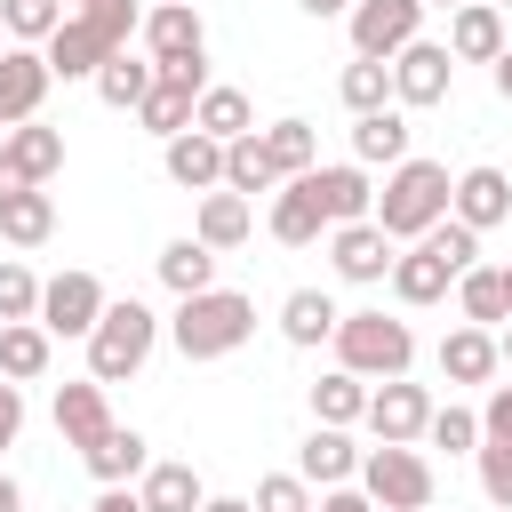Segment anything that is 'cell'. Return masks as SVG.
<instances>
[{
	"label": "cell",
	"instance_id": "1",
	"mask_svg": "<svg viewBox=\"0 0 512 512\" xmlns=\"http://www.w3.org/2000/svg\"><path fill=\"white\" fill-rule=\"evenodd\" d=\"M448 184H456V176H448L440 160H416V152H408V160L384 168V192H376L368 216L384 224V240H424V232L448 216Z\"/></svg>",
	"mask_w": 512,
	"mask_h": 512
},
{
	"label": "cell",
	"instance_id": "2",
	"mask_svg": "<svg viewBox=\"0 0 512 512\" xmlns=\"http://www.w3.org/2000/svg\"><path fill=\"white\" fill-rule=\"evenodd\" d=\"M128 32H136V0L72 8V16L40 40V56H48V72H56V80H96V64H104L112 48H128Z\"/></svg>",
	"mask_w": 512,
	"mask_h": 512
},
{
	"label": "cell",
	"instance_id": "3",
	"mask_svg": "<svg viewBox=\"0 0 512 512\" xmlns=\"http://www.w3.org/2000/svg\"><path fill=\"white\" fill-rule=\"evenodd\" d=\"M176 352L184 360H224L256 336V304L240 288H200V296H176V320H168Z\"/></svg>",
	"mask_w": 512,
	"mask_h": 512
},
{
	"label": "cell",
	"instance_id": "4",
	"mask_svg": "<svg viewBox=\"0 0 512 512\" xmlns=\"http://www.w3.org/2000/svg\"><path fill=\"white\" fill-rule=\"evenodd\" d=\"M152 344H160V320H152L136 296H120V304H104L96 328H88V376H96V384H128V376L152 360Z\"/></svg>",
	"mask_w": 512,
	"mask_h": 512
},
{
	"label": "cell",
	"instance_id": "5",
	"mask_svg": "<svg viewBox=\"0 0 512 512\" xmlns=\"http://www.w3.org/2000/svg\"><path fill=\"white\" fill-rule=\"evenodd\" d=\"M408 360H416L408 320H392V312H336V368L384 384V376H408Z\"/></svg>",
	"mask_w": 512,
	"mask_h": 512
},
{
	"label": "cell",
	"instance_id": "6",
	"mask_svg": "<svg viewBox=\"0 0 512 512\" xmlns=\"http://www.w3.org/2000/svg\"><path fill=\"white\" fill-rule=\"evenodd\" d=\"M360 496L376 512H424L432 504V464L416 456V440H376L360 448Z\"/></svg>",
	"mask_w": 512,
	"mask_h": 512
},
{
	"label": "cell",
	"instance_id": "7",
	"mask_svg": "<svg viewBox=\"0 0 512 512\" xmlns=\"http://www.w3.org/2000/svg\"><path fill=\"white\" fill-rule=\"evenodd\" d=\"M200 88H208V56H184V64H152V88H144V104H136V120L168 144V136H184L192 128V104H200Z\"/></svg>",
	"mask_w": 512,
	"mask_h": 512
},
{
	"label": "cell",
	"instance_id": "8",
	"mask_svg": "<svg viewBox=\"0 0 512 512\" xmlns=\"http://www.w3.org/2000/svg\"><path fill=\"white\" fill-rule=\"evenodd\" d=\"M448 80H456V56H448V40H408L400 56H392V104L400 112H424V104H448Z\"/></svg>",
	"mask_w": 512,
	"mask_h": 512
},
{
	"label": "cell",
	"instance_id": "9",
	"mask_svg": "<svg viewBox=\"0 0 512 512\" xmlns=\"http://www.w3.org/2000/svg\"><path fill=\"white\" fill-rule=\"evenodd\" d=\"M104 304H112V296H104L96 272H56V280H40V312H32V320H40L48 336H88Z\"/></svg>",
	"mask_w": 512,
	"mask_h": 512
},
{
	"label": "cell",
	"instance_id": "10",
	"mask_svg": "<svg viewBox=\"0 0 512 512\" xmlns=\"http://www.w3.org/2000/svg\"><path fill=\"white\" fill-rule=\"evenodd\" d=\"M352 56H400L408 40H416V24H424V0H352Z\"/></svg>",
	"mask_w": 512,
	"mask_h": 512
},
{
	"label": "cell",
	"instance_id": "11",
	"mask_svg": "<svg viewBox=\"0 0 512 512\" xmlns=\"http://www.w3.org/2000/svg\"><path fill=\"white\" fill-rule=\"evenodd\" d=\"M136 32H144V56H152V64L208 56V32H200V8H192V0H152V8L136 16Z\"/></svg>",
	"mask_w": 512,
	"mask_h": 512
},
{
	"label": "cell",
	"instance_id": "12",
	"mask_svg": "<svg viewBox=\"0 0 512 512\" xmlns=\"http://www.w3.org/2000/svg\"><path fill=\"white\" fill-rule=\"evenodd\" d=\"M360 424H368L376 440H424V424H432V392L408 384V376H384V384L368 392Z\"/></svg>",
	"mask_w": 512,
	"mask_h": 512
},
{
	"label": "cell",
	"instance_id": "13",
	"mask_svg": "<svg viewBox=\"0 0 512 512\" xmlns=\"http://www.w3.org/2000/svg\"><path fill=\"white\" fill-rule=\"evenodd\" d=\"M48 88H56V72H48V56L40 48H0V128H16V120H40V104H48Z\"/></svg>",
	"mask_w": 512,
	"mask_h": 512
},
{
	"label": "cell",
	"instance_id": "14",
	"mask_svg": "<svg viewBox=\"0 0 512 512\" xmlns=\"http://www.w3.org/2000/svg\"><path fill=\"white\" fill-rule=\"evenodd\" d=\"M448 216H456V224H472V232L504 224V216H512V176H504V168H488V160H480V168H464V176L448 184Z\"/></svg>",
	"mask_w": 512,
	"mask_h": 512
},
{
	"label": "cell",
	"instance_id": "15",
	"mask_svg": "<svg viewBox=\"0 0 512 512\" xmlns=\"http://www.w3.org/2000/svg\"><path fill=\"white\" fill-rule=\"evenodd\" d=\"M328 264L344 272V280H384L392 272V240H384V224L376 216H360V224H328Z\"/></svg>",
	"mask_w": 512,
	"mask_h": 512
},
{
	"label": "cell",
	"instance_id": "16",
	"mask_svg": "<svg viewBox=\"0 0 512 512\" xmlns=\"http://www.w3.org/2000/svg\"><path fill=\"white\" fill-rule=\"evenodd\" d=\"M320 232H328V208L312 192V168L304 176H280V192H272V240L280 248H312Z\"/></svg>",
	"mask_w": 512,
	"mask_h": 512
},
{
	"label": "cell",
	"instance_id": "17",
	"mask_svg": "<svg viewBox=\"0 0 512 512\" xmlns=\"http://www.w3.org/2000/svg\"><path fill=\"white\" fill-rule=\"evenodd\" d=\"M448 56H456V64H496V56H504V8H496V0L448 8Z\"/></svg>",
	"mask_w": 512,
	"mask_h": 512
},
{
	"label": "cell",
	"instance_id": "18",
	"mask_svg": "<svg viewBox=\"0 0 512 512\" xmlns=\"http://www.w3.org/2000/svg\"><path fill=\"white\" fill-rule=\"evenodd\" d=\"M160 168H168V184H184V192H216V184H224V144L200 136V128H184V136L160 144Z\"/></svg>",
	"mask_w": 512,
	"mask_h": 512
},
{
	"label": "cell",
	"instance_id": "19",
	"mask_svg": "<svg viewBox=\"0 0 512 512\" xmlns=\"http://www.w3.org/2000/svg\"><path fill=\"white\" fill-rule=\"evenodd\" d=\"M384 280H392V296H400V304H440V296H448V280H456V264H448L432 240H416L408 256H392V272H384Z\"/></svg>",
	"mask_w": 512,
	"mask_h": 512
},
{
	"label": "cell",
	"instance_id": "20",
	"mask_svg": "<svg viewBox=\"0 0 512 512\" xmlns=\"http://www.w3.org/2000/svg\"><path fill=\"white\" fill-rule=\"evenodd\" d=\"M56 432H64V448H96L112 432V408H104V384L96 376L88 384H56Z\"/></svg>",
	"mask_w": 512,
	"mask_h": 512
},
{
	"label": "cell",
	"instance_id": "21",
	"mask_svg": "<svg viewBox=\"0 0 512 512\" xmlns=\"http://www.w3.org/2000/svg\"><path fill=\"white\" fill-rule=\"evenodd\" d=\"M352 160H360V168H392V160H408V120H400V104L352 112Z\"/></svg>",
	"mask_w": 512,
	"mask_h": 512
},
{
	"label": "cell",
	"instance_id": "22",
	"mask_svg": "<svg viewBox=\"0 0 512 512\" xmlns=\"http://www.w3.org/2000/svg\"><path fill=\"white\" fill-rule=\"evenodd\" d=\"M248 232H256V208H248L240 192H224V184H216V192H200V216H192V240H200V248H216V256H224V248H240Z\"/></svg>",
	"mask_w": 512,
	"mask_h": 512
},
{
	"label": "cell",
	"instance_id": "23",
	"mask_svg": "<svg viewBox=\"0 0 512 512\" xmlns=\"http://www.w3.org/2000/svg\"><path fill=\"white\" fill-rule=\"evenodd\" d=\"M496 368H504V360H496V328H472V320H464V328L440 336V376H448V384H488Z\"/></svg>",
	"mask_w": 512,
	"mask_h": 512
},
{
	"label": "cell",
	"instance_id": "24",
	"mask_svg": "<svg viewBox=\"0 0 512 512\" xmlns=\"http://www.w3.org/2000/svg\"><path fill=\"white\" fill-rule=\"evenodd\" d=\"M80 464L96 472V488H128V480L152 464V440H144V432H128V424H112L96 448H80Z\"/></svg>",
	"mask_w": 512,
	"mask_h": 512
},
{
	"label": "cell",
	"instance_id": "25",
	"mask_svg": "<svg viewBox=\"0 0 512 512\" xmlns=\"http://www.w3.org/2000/svg\"><path fill=\"white\" fill-rule=\"evenodd\" d=\"M296 472H304L312 488H344V480L360 472V448L344 440V424H312V440L296 448Z\"/></svg>",
	"mask_w": 512,
	"mask_h": 512
},
{
	"label": "cell",
	"instance_id": "26",
	"mask_svg": "<svg viewBox=\"0 0 512 512\" xmlns=\"http://www.w3.org/2000/svg\"><path fill=\"white\" fill-rule=\"evenodd\" d=\"M312 192H320L328 224H360V216L376 208V184H368L360 160H344V168H312Z\"/></svg>",
	"mask_w": 512,
	"mask_h": 512
},
{
	"label": "cell",
	"instance_id": "27",
	"mask_svg": "<svg viewBox=\"0 0 512 512\" xmlns=\"http://www.w3.org/2000/svg\"><path fill=\"white\" fill-rule=\"evenodd\" d=\"M0 152L16 160V176H24V184H48V176L64 168V128H40V120H16Z\"/></svg>",
	"mask_w": 512,
	"mask_h": 512
},
{
	"label": "cell",
	"instance_id": "28",
	"mask_svg": "<svg viewBox=\"0 0 512 512\" xmlns=\"http://www.w3.org/2000/svg\"><path fill=\"white\" fill-rule=\"evenodd\" d=\"M48 344H56V336H48L40 320H0V376H8V384H40V376H48Z\"/></svg>",
	"mask_w": 512,
	"mask_h": 512
},
{
	"label": "cell",
	"instance_id": "29",
	"mask_svg": "<svg viewBox=\"0 0 512 512\" xmlns=\"http://www.w3.org/2000/svg\"><path fill=\"white\" fill-rule=\"evenodd\" d=\"M224 192H240V200L280 192V168H272V152H264V136H256V128L224 144Z\"/></svg>",
	"mask_w": 512,
	"mask_h": 512
},
{
	"label": "cell",
	"instance_id": "30",
	"mask_svg": "<svg viewBox=\"0 0 512 512\" xmlns=\"http://www.w3.org/2000/svg\"><path fill=\"white\" fill-rule=\"evenodd\" d=\"M136 496H144V512H200V472L192 464H144L136 472Z\"/></svg>",
	"mask_w": 512,
	"mask_h": 512
},
{
	"label": "cell",
	"instance_id": "31",
	"mask_svg": "<svg viewBox=\"0 0 512 512\" xmlns=\"http://www.w3.org/2000/svg\"><path fill=\"white\" fill-rule=\"evenodd\" d=\"M280 336L288 344H320V336H336V296L328 288H288V304H280Z\"/></svg>",
	"mask_w": 512,
	"mask_h": 512
},
{
	"label": "cell",
	"instance_id": "32",
	"mask_svg": "<svg viewBox=\"0 0 512 512\" xmlns=\"http://www.w3.org/2000/svg\"><path fill=\"white\" fill-rule=\"evenodd\" d=\"M56 232V200L40 192V184H24V192H8L0 200V240H16V248H40Z\"/></svg>",
	"mask_w": 512,
	"mask_h": 512
},
{
	"label": "cell",
	"instance_id": "33",
	"mask_svg": "<svg viewBox=\"0 0 512 512\" xmlns=\"http://www.w3.org/2000/svg\"><path fill=\"white\" fill-rule=\"evenodd\" d=\"M144 88H152V56H128V48H112V56L96 64V96H104L112 112H136V104H144Z\"/></svg>",
	"mask_w": 512,
	"mask_h": 512
},
{
	"label": "cell",
	"instance_id": "34",
	"mask_svg": "<svg viewBox=\"0 0 512 512\" xmlns=\"http://www.w3.org/2000/svg\"><path fill=\"white\" fill-rule=\"evenodd\" d=\"M160 280H168L176 296H200V288H216V248H200L192 232H184V240H168V248H160Z\"/></svg>",
	"mask_w": 512,
	"mask_h": 512
},
{
	"label": "cell",
	"instance_id": "35",
	"mask_svg": "<svg viewBox=\"0 0 512 512\" xmlns=\"http://www.w3.org/2000/svg\"><path fill=\"white\" fill-rule=\"evenodd\" d=\"M456 304H464V320H472V328H504V320H512L504 280H496L488 264H464V272H456Z\"/></svg>",
	"mask_w": 512,
	"mask_h": 512
},
{
	"label": "cell",
	"instance_id": "36",
	"mask_svg": "<svg viewBox=\"0 0 512 512\" xmlns=\"http://www.w3.org/2000/svg\"><path fill=\"white\" fill-rule=\"evenodd\" d=\"M360 408H368V376L328 368V376L312 384V424H360Z\"/></svg>",
	"mask_w": 512,
	"mask_h": 512
},
{
	"label": "cell",
	"instance_id": "37",
	"mask_svg": "<svg viewBox=\"0 0 512 512\" xmlns=\"http://www.w3.org/2000/svg\"><path fill=\"white\" fill-rule=\"evenodd\" d=\"M248 96L240 88H200V104H192V128L200 136H216V144H232V136H248Z\"/></svg>",
	"mask_w": 512,
	"mask_h": 512
},
{
	"label": "cell",
	"instance_id": "38",
	"mask_svg": "<svg viewBox=\"0 0 512 512\" xmlns=\"http://www.w3.org/2000/svg\"><path fill=\"white\" fill-rule=\"evenodd\" d=\"M256 136H264V152H272V168H280V176L320 168V136H312V120H272V128H256Z\"/></svg>",
	"mask_w": 512,
	"mask_h": 512
},
{
	"label": "cell",
	"instance_id": "39",
	"mask_svg": "<svg viewBox=\"0 0 512 512\" xmlns=\"http://www.w3.org/2000/svg\"><path fill=\"white\" fill-rule=\"evenodd\" d=\"M336 96H344L352 112L392 104V64H384V56H352V64H344V80H336Z\"/></svg>",
	"mask_w": 512,
	"mask_h": 512
},
{
	"label": "cell",
	"instance_id": "40",
	"mask_svg": "<svg viewBox=\"0 0 512 512\" xmlns=\"http://www.w3.org/2000/svg\"><path fill=\"white\" fill-rule=\"evenodd\" d=\"M64 24V0H0V32H16L24 48H40Z\"/></svg>",
	"mask_w": 512,
	"mask_h": 512
},
{
	"label": "cell",
	"instance_id": "41",
	"mask_svg": "<svg viewBox=\"0 0 512 512\" xmlns=\"http://www.w3.org/2000/svg\"><path fill=\"white\" fill-rule=\"evenodd\" d=\"M472 456H480V496H488L496 512H512V440H488V432H480Z\"/></svg>",
	"mask_w": 512,
	"mask_h": 512
},
{
	"label": "cell",
	"instance_id": "42",
	"mask_svg": "<svg viewBox=\"0 0 512 512\" xmlns=\"http://www.w3.org/2000/svg\"><path fill=\"white\" fill-rule=\"evenodd\" d=\"M424 440H432V448H448V456H464V448H480V416L448 400V408H432V424H424Z\"/></svg>",
	"mask_w": 512,
	"mask_h": 512
},
{
	"label": "cell",
	"instance_id": "43",
	"mask_svg": "<svg viewBox=\"0 0 512 512\" xmlns=\"http://www.w3.org/2000/svg\"><path fill=\"white\" fill-rule=\"evenodd\" d=\"M256 512H312V480L304 472H264L256 480Z\"/></svg>",
	"mask_w": 512,
	"mask_h": 512
},
{
	"label": "cell",
	"instance_id": "44",
	"mask_svg": "<svg viewBox=\"0 0 512 512\" xmlns=\"http://www.w3.org/2000/svg\"><path fill=\"white\" fill-rule=\"evenodd\" d=\"M32 312H40V280L8 256V264H0V320H32Z\"/></svg>",
	"mask_w": 512,
	"mask_h": 512
},
{
	"label": "cell",
	"instance_id": "45",
	"mask_svg": "<svg viewBox=\"0 0 512 512\" xmlns=\"http://www.w3.org/2000/svg\"><path fill=\"white\" fill-rule=\"evenodd\" d=\"M480 432H488V440H512V384H496V392H488V408H480Z\"/></svg>",
	"mask_w": 512,
	"mask_h": 512
},
{
	"label": "cell",
	"instance_id": "46",
	"mask_svg": "<svg viewBox=\"0 0 512 512\" xmlns=\"http://www.w3.org/2000/svg\"><path fill=\"white\" fill-rule=\"evenodd\" d=\"M24 432V384H0V448H16Z\"/></svg>",
	"mask_w": 512,
	"mask_h": 512
},
{
	"label": "cell",
	"instance_id": "47",
	"mask_svg": "<svg viewBox=\"0 0 512 512\" xmlns=\"http://www.w3.org/2000/svg\"><path fill=\"white\" fill-rule=\"evenodd\" d=\"M312 512H376V504H368V496H360V488H328V496H320V504H312Z\"/></svg>",
	"mask_w": 512,
	"mask_h": 512
},
{
	"label": "cell",
	"instance_id": "48",
	"mask_svg": "<svg viewBox=\"0 0 512 512\" xmlns=\"http://www.w3.org/2000/svg\"><path fill=\"white\" fill-rule=\"evenodd\" d=\"M96 512H144V496H136V488H104V496H96Z\"/></svg>",
	"mask_w": 512,
	"mask_h": 512
},
{
	"label": "cell",
	"instance_id": "49",
	"mask_svg": "<svg viewBox=\"0 0 512 512\" xmlns=\"http://www.w3.org/2000/svg\"><path fill=\"white\" fill-rule=\"evenodd\" d=\"M296 8H304V16H320V24H328V16H352V0H296Z\"/></svg>",
	"mask_w": 512,
	"mask_h": 512
},
{
	"label": "cell",
	"instance_id": "50",
	"mask_svg": "<svg viewBox=\"0 0 512 512\" xmlns=\"http://www.w3.org/2000/svg\"><path fill=\"white\" fill-rule=\"evenodd\" d=\"M200 512H256L248 496H200Z\"/></svg>",
	"mask_w": 512,
	"mask_h": 512
},
{
	"label": "cell",
	"instance_id": "51",
	"mask_svg": "<svg viewBox=\"0 0 512 512\" xmlns=\"http://www.w3.org/2000/svg\"><path fill=\"white\" fill-rule=\"evenodd\" d=\"M496 96L512 104V40H504V56H496Z\"/></svg>",
	"mask_w": 512,
	"mask_h": 512
},
{
	"label": "cell",
	"instance_id": "52",
	"mask_svg": "<svg viewBox=\"0 0 512 512\" xmlns=\"http://www.w3.org/2000/svg\"><path fill=\"white\" fill-rule=\"evenodd\" d=\"M8 192H24V176H16V160L0 152V200H8Z\"/></svg>",
	"mask_w": 512,
	"mask_h": 512
},
{
	"label": "cell",
	"instance_id": "53",
	"mask_svg": "<svg viewBox=\"0 0 512 512\" xmlns=\"http://www.w3.org/2000/svg\"><path fill=\"white\" fill-rule=\"evenodd\" d=\"M16 504H24V496H16V480L0 472V512H16Z\"/></svg>",
	"mask_w": 512,
	"mask_h": 512
},
{
	"label": "cell",
	"instance_id": "54",
	"mask_svg": "<svg viewBox=\"0 0 512 512\" xmlns=\"http://www.w3.org/2000/svg\"><path fill=\"white\" fill-rule=\"evenodd\" d=\"M496 360H504V368H512V320H504V328H496Z\"/></svg>",
	"mask_w": 512,
	"mask_h": 512
},
{
	"label": "cell",
	"instance_id": "55",
	"mask_svg": "<svg viewBox=\"0 0 512 512\" xmlns=\"http://www.w3.org/2000/svg\"><path fill=\"white\" fill-rule=\"evenodd\" d=\"M496 280H504V304H512V264H496Z\"/></svg>",
	"mask_w": 512,
	"mask_h": 512
},
{
	"label": "cell",
	"instance_id": "56",
	"mask_svg": "<svg viewBox=\"0 0 512 512\" xmlns=\"http://www.w3.org/2000/svg\"><path fill=\"white\" fill-rule=\"evenodd\" d=\"M72 8H104V0H64V16H72Z\"/></svg>",
	"mask_w": 512,
	"mask_h": 512
},
{
	"label": "cell",
	"instance_id": "57",
	"mask_svg": "<svg viewBox=\"0 0 512 512\" xmlns=\"http://www.w3.org/2000/svg\"><path fill=\"white\" fill-rule=\"evenodd\" d=\"M424 8H464V0H424Z\"/></svg>",
	"mask_w": 512,
	"mask_h": 512
},
{
	"label": "cell",
	"instance_id": "58",
	"mask_svg": "<svg viewBox=\"0 0 512 512\" xmlns=\"http://www.w3.org/2000/svg\"><path fill=\"white\" fill-rule=\"evenodd\" d=\"M496 8H512V0H496Z\"/></svg>",
	"mask_w": 512,
	"mask_h": 512
}]
</instances>
